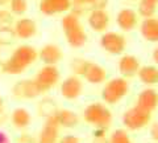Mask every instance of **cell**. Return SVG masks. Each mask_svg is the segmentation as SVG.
Segmentation results:
<instances>
[{
  "instance_id": "cell-4",
  "label": "cell",
  "mask_w": 158,
  "mask_h": 143,
  "mask_svg": "<svg viewBox=\"0 0 158 143\" xmlns=\"http://www.w3.org/2000/svg\"><path fill=\"white\" fill-rule=\"evenodd\" d=\"M128 90H129V85L127 82V78L124 77H117L112 78L111 81L106 83V86L102 90V98L103 101L108 105H115L120 100H123Z\"/></svg>"
},
{
  "instance_id": "cell-37",
  "label": "cell",
  "mask_w": 158,
  "mask_h": 143,
  "mask_svg": "<svg viewBox=\"0 0 158 143\" xmlns=\"http://www.w3.org/2000/svg\"><path fill=\"white\" fill-rule=\"evenodd\" d=\"M11 3V0H0V6H7V4Z\"/></svg>"
},
{
  "instance_id": "cell-25",
  "label": "cell",
  "mask_w": 158,
  "mask_h": 143,
  "mask_svg": "<svg viewBox=\"0 0 158 143\" xmlns=\"http://www.w3.org/2000/svg\"><path fill=\"white\" fill-rule=\"evenodd\" d=\"M73 2V6H77V7H83L88 9L87 7H91V11L92 9H104L108 0H71Z\"/></svg>"
},
{
  "instance_id": "cell-24",
  "label": "cell",
  "mask_w": 158,
  "mask_h": 143,
  "mask_svg": "<svg viewBox=\"0 0 158 143\" xmlns=\"http://www.w3.org/2000/svg\"><path fill=\"white\" fill-rule=\"evenodd\" d=\"M16 32L11 25H2L0 27V45H11L16 41Z\"/></svg>"
},
{
  "instance_id": "cell-15",
  "label": "cell",
  "mask_w": 158,
  "mask_h": 143,
  "mask_svg": "<svg viewBox=\"0 0 158 143\" xmlns=\"http://www.w3.org/2000/svg\"><path fill=\"white\" fill-rule=\"evenodd\" d=\"M118 70L124 78H132L138 74L140 70V61L138 58L131 55H125L118 61Z\"/></svg>"
},
{
  "instance_id": "cell-7",
  "label": "cell",
  "mask_w": 158,
  "mask_h": 143,
  "mask_svg": "<svg viewBox=\"0 0 158 143\" xmlns=\"http://www.w3.org/2000/svg\"><path fill=\"white\" fill-rule=\"evenodd\" d=\"M12 94L17 100H34L42 94V90L34 80H20L12 86Z\"/></svg>"
},
{
  "instance_id": "cell-14",
  "label": "cell",
  "mask_w": 158,
  "mask_h": 143,
  "mask_svg": "<svg viewBox=\"0 0 158 143\" xmlns=\"http://www.w3.org/2000/svg\"><path fill=\"white\" fill-rule=\"evenodd\" d=\"M15 32H16L17 38L21 40H28L36 36L37 33V24L34 20L29 17H23L15 23Z\"/></svg>"
},
{
  "instance_id": "cell-34",
  "label": "cell",
  "mask_w": 158,
  "mask_h": 143,
  "mask_svg": "<svg viewBox=\"0 0 158 143\" xmlns=\"http://www.w3.org/2000/svg\"><path fill=\"white\" fill-rule=\"evenodd\" d=\"M0 143H11L8 135L4 131H0Z\"/></svg>"
},
{
  "instance_id": "cell-35",
  "label": "cell",
  "mask_w": 158,
  "mask_h": 143,
  "mask_svg": "<svg viewBox=\"0 0 158 143\" xmlns=\"http://www.w3.org/2000/svg\"><path fill=\"white\" fill-rule=\"evenodd\" d=\"M92 134H94V136H104L106 135V130L104 129H95Z\"/></svg>"
},
{
  "instance_id": "cell-30",
  "label": "cell",
  "mask_w": 158,
  "mask_h": 143,
  "mask_svg": "<svg viewBox=\"0 0 158 143\" xmlns=\"http://www.w3.org/2000/svg\"><path fill=\"white\" fill-rule=\"evenodd\" d=\"M13 23V13L7 9L0 11V25H11Z\"/></svg>"
},
{
  "instance_id": "cell-31",
  "label": "cell",
  "mask_w": 158,
  "mask_h": 143,
  "mask_svg": "<svg viewBox=\"0 0 158 143\" xmlns=\"http://www.w3.org/2000/svg\"><path fill=\"white\" fill-rule=\"evenodd\" d=\"M58 143H81V139L77 135H65V136L59 138Z\"/></svg>"
},
{
  "instance_id": "cell-8",
  "label": "cell",
  "mask_w": 158,
  "mask_h": 143,
  "mask_svg": "<svg viewBox=\"0 0 158 143\" xmlns=\"http://www.w3.org/2000/svg\"><path fill=\"white\" fill-rule=\"evenodd\" d=\"M100 47L111 55H121L125 51L127 40L117 32H104L100 37Z\"/></svg>"
},
{
  "instance_id": "cell-38",
  "label": "cell",
  "mask_w": 158,
  "mask_h": 143,
  "mask_svg": "<svg viewBox=\"0 0 158 143\" xmlns=\"http://www.w3.org/2000/svg\"><path fill=\"white\" fill-rule=\"evenodd\" d=\"M3 106H4V101H3V98L0 97V113L3 111Z\"/></svg>"
},
{
  "instance_id": "cell-28",
  "label": "cell",
  "mask_w": 158,
  "mask_h": 143,
  "mask_svg": "<svg viewBox=\"0 0 158 143\" xmlns=\"http://www.w3.org/2000/svg\"><path fill=\"white\" fill-rule=\"evenodd\" d=\"M9 11L13 15H17V16H21L27 12L28 9V2L27 0H11L9 3Z\"/></svg>"
},
{
  "instance_id": "cell-18",
  "label": "cell",
  "mask_w": 158,
  "mask_h": 143,
  "mask_svg": "<svg viewBox=\"0 0 158 143\" xmlns=\"http://www.w3.org/2000/svg\"><path fill=\"white\" fill-rule=\"evenodd\" d=\"M83 77H85V80L88 83H91V85H99V83H103L106 81L107 72H106V69L100 66L99 64L90 62V65H88Z\"/></svg>"
},
{
  "instance_id": "cell-23",
  "label": "cell",
  "mask_w": 158,
  "mask_h": 143,
  "mask_svg": "<svg viewBox=\"0 0 158 143\" xmlns=\"http://www.w3.org/2000/svg\"><path fill=\"white\" fill-rule=\"evenodd\" d=\"M57 105L52 98H44V100L38 103V114L41 117H45L46 119L48 118H52L57 114Z\"/></svg>"
},
{
  "instance_id": "cell-40",
  "label": "cell",
  "mask_w": 158,
  "mask_h": 143,
  "mask_svg": "<svg viewBox=\"0 0 158 143\" xmlns=\"http://www.w3.org/2000/svg\"><path fill=\"white\" fill-rule=\"evenodd\" d=\"M0 55H2V45H0Z\"/></svg>"
},
{
  "instance_id": "cell-10",
  "label": "cell",
  "mask_w": 158,
  "mask_h": 143,
  "mask_svg": "<svg viewBox=\"0 0 158 143\" xmlns=\"http://www.w3.org/2000/svg\"><path fill=\"white\" fill-rule=\"evenodd\" d=\"M59 142V125L56 115L48 118L42 130L40 131L37 143H58Z\"/></svg>"
},
{
  "instance_id": "cell-27",
  "label": "cell",
  "mask_w": 158,
  "mask_h": 143,
  "mask_svg": "<svg viewBox=\"0 0 158 143\" xmlns=\"http://www.w3.org/2000/svg\"><path fill=\"white\" fill-rule=\"evenodd\" d=\"M156 12V4H152L146 0H141L138 4V13L145 19H150Z\"/></svg>"
},
{
  "instance_id": "cell-41",
  "label": "cell",
  "mask_w": 158,
  "mask_h": 143,
  "mask_svg": "<svg viewBox=\"0 0 158 143\" xmlns=\"http://www.w3.org/2000/svg\"><path fill=\"white\" fill-rule=\"evenodd\" d=\"M2 9H4V8H3V6H0V11H2Z\"/></svg>"
},
{
  "instance_id": "cell-32",
  "label": "cell",
  "mask_w": 158,
  "mask_h": 143,
  "mask_svg": "<svg viewBox=\"0 0 158 143\" xmlns=\"http://www.w3.org/2000/svg\"><path fill=\"white\" fill-rule=\"evenodd\" d=\"M150 136L153 141L158 142V122L153 123L152 127H150Z\"/></svg>"
},
{
  "instance_id": "cell-17",
  "label": "cell",
  "mask_w": 158,
  "mask_h": 143,
  "mask_svg": "<svg viewBox=\"0 0 158 143\" xmlns=\"http://www.w3.org/2000/svg\"><path fill=\"white\" fill-rule=\"evenodd\" d=\"M137 106H140L141 109L152 113L158 106L157 92L154 89H145V90H142L137 98Z\"/></svg>"
},
{
  "instance_id": "cell-11",
  "label": "cell",
  "mask_w": 158,
  "mask_h": 143,
  "mask_svg": "<svg viewBox=\"0 0 158 143\" xmlns=\"http://www.w3.org/2000/svg\"><path fill=\"white\" fill-rule=\"evenodd\" d=\"M73 7L71 0H41L40 2V11L46 16H54L58 13L70 11Z\"/></svg>"
},
{
  "instance_id": "cell-36",
  "label": "cell",
  "mask_w": 158,
  "mask_h": 143,
  "mask_svg": "<svg viewBox=\"0 0 158 143\" xmlns=\"http://www.w3.org/2000/svg\"><path fill=\"white\" fill-rule=\"evenodd\" d=\"M153 60L156 61V64H158V48H156L153 52Z\"/></svg>"
},
{
  "instance_id": "cell-6",
  "label": "cell",
  "mask_w": 158,
  "mask_h": 143,
  "mask_svg": "<svg viewBox=\"0 0 158 143\" xmlns=\"http://www.w3.org/2000/svg\"><path fill=\"white\" fill-rule=\"evenodd\" d=\"M59 78H61V74H59L57 65H45L38 70L34 77V81L37 82L42 93H45L57 85L59 82Z\"/></svg>"
},
{
  "instance_id": "cell-29",
  "label": "cell",
  "mask_w": 158,
  "mask_h": 143,
  "mask_svg": "<svg viewBox=\"0 0 158 143\" xmlns=\"http://www.w3.org/2000/svg\"><path fill=\"white\" fill-rule=\"evenodd\" d=\"M110 143H132V141L125 130L118 129L112 132V135L110 136Z\"/></svg>"
},
{
  "instance_id": "cell-13",
  "label": "cell",
  "mask_w": 158,
  "mask_h": 143,
  "mask_svg": "<svg viewBox=\"0 0 158 143\" xmlns=\"http://www.w3.org/2000/svg\"><path fill=\"white\" fill-rule=\"evenodd\" d=\"M62 49L57 44H46L38 51V58L45 65H57L62 60Z\"/></svg>"
},
{
  "instance_id": "cell-22",
  "label": "cell",
  "mask_w": 158,
  "mask_h": 143,
  "mask_svg": "<svg viewBox=\"0 0 158 143\" xmlns=\"http://www.w3.org/2000/svg\"><path fill=\"white\" fill-rule=\"evenodd\" d=\"M138 78L141 80L142 83L145 85H154L158 83V69L156 66H142L138 70Z\"/></svg>"
},
{
  "instance_id": "cell-21",
  "label": "cell",
  "mask_w": 158,
  "mask_h": 143,
  "mask_svg": "<svg viewBox=\"0 0 158 143\" xmlns=\"http://www.w3.org/2000/svg\"><path fill=\"white\" fill-rule=\"evenodd\" d=\"M11 119H12V125L16 127L19 130H24L31 125L32 122V115L27 109L24 107H17L12 111V115H11Z\"/></svg>"
},
{
  "instance_id": "cell-33",
  "label": "cell",
  "mask_w": 158,
  "mask_h": 143,
  "mask_svg": "<svg viewBox=\"0 0 158 143\" xmlns=\"http://www.w3.org/2000/svg\"><path fill=\"white\" fill-rule=\"evenodd\" d=\"M92 143H110V139H107L106 135L104 136H94Z\"/></svg>"
},
{
  "instance_id": "cell-26",
  "label": "cell",
  "mask_w": 158,
  "mask_h": 143,
  "mask_svg": "<svg viewBox=\"0 0 158 143\" xmlns=\"http://www.w3.org/2000/svg\"><path fill=\"white\" fill-rule=\"evenodd\" d=\"M91 61L88 60H85V58H81V57H77L74 58L70 64V68L71 70L74 72V74L75 76H85V73L87 70L88 65H90Z\"/></svg>"
},
{
  "instance_id": "cell-5",
  "label": "cell",
  "mask_w": 158,
  "mask_h": 143,
  "mask_svg": "<svg viewBox=\"0 0 158 143\" xmlns=\"http://www.w3.org/2000/svg\"><path fill=\"white\" fill-rule=\"evenodd\" d=\"M152 114L150 111L141 109L140 106H133L129 110H127L123 115V123L127 129H129L132 131L141 130L150 122Z\"/></svg>"
},
{
  "instance_id": "cell-19",
  "label": "cell",
  "mask_w": 158,
  "mask_h": 143,
  "mask_svg": "<svg viewBox=\"0 0 158 143\" xmlns=\"http://www.w3.org/2000/svg\"><path fill=\"white\" fill-rule=\"evenodd\" d=\"M56 119L58 122L59 127L63 129H74L79 125V117L75 111L69 110V109H61L57 111Z\"/></svg>"
},
{
  "instance_id": "cell-1",
  "label": "cell",
  "mask_w": 158,
  "mask_h": 143,
  "mask_svg": "<svg viewBox=\"0 0 158 143\" xmlns=\"http://www.w3.org/2000/svg\"><path fill=\"white\" fill-rule=\"evenodd\" d=\"M38 58V51L32 45L23 44L12 52L11 57L4 61L2 65V72L9 76H19L25 72L31 65H33Z\"/></svg>"
},
{
  "instance_id": "cell-9",
  "label": "cell",
  "mask_w": 158,
  "mask_h": 143,
  "mask_svg": "<svg viewBox=\"0 0 158 143\" xmlns=\"http://www.w3.org/2000/svg\"><path fill=\"white\" fill-rule=\"evenodd\" d=\"M83 92V82L78 76L73 74L61 82V94L66 100H77Z\"/></svg>"
},
{
  "instance_id": "cell-12",
  "label": "cell",
  "mask_w": 158,
  "mask_h": 143,
  "mask_svg": "<svg viewBox=\"0 0 158 143\" xmlns=\"http://www.w3.org/2000/svg\"><path fill=\"white\" fill-rule=\"evenodd\" d=\"M88 25L92 31L104 33L106 29L110 25V15L107 13L106 9H92L88 15Z\"/></svg>"
},
{
  "instance_id": "cell-3",
  "label": "cell",
  "mask_w": 158,
  "mask_h": 143,
  "mask_svg": "<svg viewBox=\"0 0 158 143\" xmlns=\"http://www.w3.org/2000/svg\"><path fill=\"white\" fill-rule=\"evenodd\" d=\"M83 118L88 125H92L95 129L107 130L112 122L111 110L100 102L90 103L83 113Z\"/></svg>"
},
{
  "instance_id": "cell-39",
  "label": "cell",
  "mask_w": 158,
  "mask_h": 143,
  "mask_svg": "<svg viewBox=\"0 0 158 143\" xmlns=\"http://www.w3.org/2000/svg\"><path fill=\"white\" fill-rule=\"evenodd\" d=\"M146 2H149V3H152V4H156V6H157L158 0H146Z\"/></svg>"
},
{
  "instance_id": "cell-2",
  "label": "cell",
  "mask_w": 158,
  "mask_h": 143,
  "mask_svg": "<svg viewBox=\"0 0 158 143\" xmlns=\"http://www.w3.org/2000/svg\"><path fill=\"white\" fill-rule=\"evenodd\" d=\"M61 27L67 44L71 48H82L87 42V33L79 17L74 13H67L61 20Z\"/></svg>"
},
{
  "instance_id": "cell-20",
  "label": "cell",
  "mask_w": 158,
  "mask_h": 143,
  "mask_svg": "<svg viewBox=\"0 0 158 143\" xmlns=\"http://www.w3.org/2000/svg\"><path fill=\"white\" fill-rule=\"evenodd\" d=\"M140 31L145 40L152 42L158 41V19H145L140 27Z\"/></svg>"
},
{
  "instance_id": "cell-16",
  "label": "cell",
  "mask_w": 158,
  "mask_h": 143,
  "mask_svg": "<svg viewBox=\"0 0 158 143\" xmlns=\"http://www.w3.org/2000/svg\"><path fill=\"white\" fill-rule=\"evenodd\" d=\"M116 23L121 31L129 32L132 29H135V27L137 25V13L129 8L121 9V11L117 13Z\"/></svg>"
}]
</instances>
